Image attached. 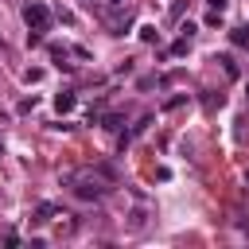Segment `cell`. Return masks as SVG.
Returning <instances> with one entry per match:
<instances>
[{
    "mask_svg": "<svg viewBox=\"0 0 249 249\" xmlns=\"http://www.w3.org/2000/svg\"><path fill=\"white\" fill-rule=\"evenodd\" d=\"M206 4H210V12H226L230 8V0H206Z\"/></svg>",
    "mask_w": 249,
    "mask_h": 249,
    "instance_id": "7",
    "label": "cell"
},
{
    "mask_svg": "<svg viewBox=\"0 0 249 249\" xmlns=\"http://www.w3.org/2000/svg\"><path fill=\"white\" fill-rule=\"evenodd\" d=\"M54 109H58V113H70V109H74V93H58V97H54Z\"/></svg>",
    "mask_w": 249,
    "mask_h": 249,
    "instance_id": "4",
    "label": "cell"
},
{
    "mask_svg": "<svg viewBox=\"0 0 249 249\" xmlns=\"http://www.w3.org/2000/svg\"><path fill=\"white\" fill-rule=\"evenodd\" d=\"M51 214H54V206H51V202H43V206L35 210V218H31V222H51Z\"/></svg>",
    "mask_w": 249,
    "mask_h": 249,
    "instance_id": "5",
    "label": "cell"
},
{
    "mask_svg": "<svg viewBox=\"0 0 249 249\" xmlns=\"http://www.w3.org/2000/svg\"><path fill=\"white\" fill-rule=\"evenodd\" d=\"M230 39H233L237 47H249V23H241V27H233V31H230Z\"/></svg>",
    "mask_w": 249,
    "mask_h": 249,
    "instance_id": "3",
    "label": "cell"
},
{
    "mask_svg": "<svg viewBox=\"0 0 249 249\" xmlns=\"http://www.w3.org/2000/svg\"><path fill=\"white\" fill-rule=\"evenodd\" d=\"M66 183H70V191L78 195V198H101L109 187H101L97 179H78V175H66Z\"/></svg>",
    "mask_w": 249,
    "mask_h": 249,
    "instance_id": "2",
    "label": "cell"
},
{
    "mask_svg": "<svg viewBox=\"0 0 249 249\" xmlns=\"http://www.w3.org/2000/svg\"><path fill=\"white\" fill-rule=\"evenodd\" d=\"M218 62H222V66H226V74H230V78H237V62H233V58H230V54H222V58H218Z\"/></svg>",
    "mask_w": 249,
    "mask_h": 249,
    "instance_id": "6",
    "label": "cell"
},
{
    "mask_svg": "<svg viewBox=\"0 0 249 249\" xmlns=\"http://www.w3.org/2000/svg\"><path fill=\"white\" fill-rule=\"evenodd\" d=\"M23 19H27L31 31H47V27H51V12H47V4H39V0H31V4L23 8Z\"/></svg>",
    "mask_w": 249,
    "mask_h": 249,
    "instance_id": "1",
    "label": "cell"
}]
</instances>
